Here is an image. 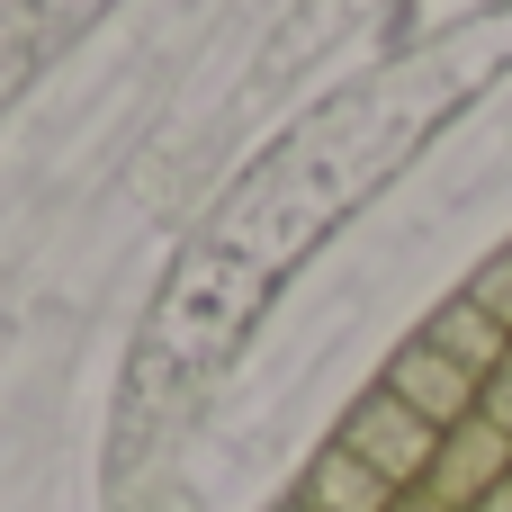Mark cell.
<instances>
[{"instance_id":"6da1fadb","label":"cell","mask_w":512,"mask_h":512,"mask_svg":"<svg viewBox=\"0 0 512 512\" xmlns=\"http://www.w3.org/2000/svg\"><path fill=\"white\" fill-rule=\"evenodd\" d=\"M504 72H512V0H450L432 18H414L369 72H351L306 117H288L234 171V189L189 225V243L171 252V270L135 324V351L117 378V468L153 459L207 405V387L243 360V342L261 333L279 288L432 135H450Z\"/></svg>"},{"instance_id":"5b68a950","label":"cell","mask_w":512,"mask_h":512,"mask_svg":"<svg viewBox=\"0 0 512 512\" xmlns=\"http://www.w3.org/2000/svg\"><path fill=\"white\" fill-rule=\"evenodd\" d=\"M297 504H315V512H387V504H396V486H387L378 468H360V459L333 441V450L306 468V495H297Z\"/></svg>"},{"instance_id":"3957f363","label":"cell","mask_w":512,"mask_h":512,"mask_svg":"<svg viewBox=\"0 0 512 512\" xmlns=\"http://www.w3.org/2000/svg\"><path fill=\"white\" fill-rule=\"evenodd\" d=\"M108 0H0V108L99 18Z\"/></svg>"},{"instance_id":"52a82bcc","label":"cell","mask_w":512,"mask_h":512,"mask_svg":"<svg viewBox=\"0 0 512 512\" xmlns=\"http://www.w3.org/2000/svg\"><path fill=\"white\" fill-rule=\"evenodd\" d=\"M288 512H315V504H288Z\"/></svg>"},{"instance_id":"277c9868","label":"cell","mask_w":512,"mask_h":512,"mask_svg":"<svg viewBox=\"0 0 512 512\" xmlns=\"http://www.w3.org/2000/svg\"><path fill=\"white\" fill-rule=\"evenodd\" d=\"M378 387H387V396H405V405H414L423 423H441V432H459V423L477 414V396H486V378H477L468 360H450L432 333H414V342L387 360V378H378Z\"/></svg>"},{"instance_id":"8992f818","label":"cell","mask_w":512,"mask_h":512,"mask_svg":"<svg viewBox=\"0 0 512 512\" xmlns=\"http://www.w3.org/2000/svg\"><path fill=\"white\" fill-rule=\"evenodd\" d=\"M477 512H512V486H504V495H486V504H477Z\"/></svg>"},{"instance_id":"7a4b0ae2","label":"cell","mask_w":512,"mask_h":512,"mask_svg":"<svg viewBox=\"0 0 512 512\" xmlns=\"http://www.w3.org/2000/svg\"><path fill=\"white\" fill-rule=\"evenodd\" d=\"M360 468H378L396 495H414V486H432V459H441V423H423L405 396H387V387H369L351 414H342V432H333Z\"/></svg>"}]
</instances>
